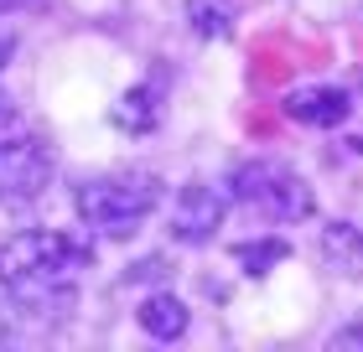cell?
I'll return each instance as SVG.
<instances>
[{
	"mask_svg": "<svg viewBox=\"0 0 363 352\" xmlns=\"http://www.w3.org/2000/svg\"><path fill=\"white\" fill-rule=\"evenodd\" d=\"M322 254H327L333 270L363 280V228H353V223H327L322 228Z\"/></svg>",
	"mask_w": 363,
	"mask_h": 352,
	"instance_id": "ba28073f",
	"label": "cell"
},
{
	"mask_svg": "<svg viewBox=\"0 0 363 352\" xmlns=\"http://www.w3.org/2000/svg\"><path fill=\"white\" fill-rule=\"evenodd\" d=\"M156 120H161L156 89H130L120 104H114V125L130 130V135H145V130H156Z\"/></svg>",
	"mask_w": 363,
	"mask_h": 352,
	"instance_id": "9c48e42d",
	"label": "cell"
},
{
	"mask_svg": "<svg viewBox=\"0 0 363 352\" xmlns=\"http://www.w3.org/2000/svg\"><path fill=\"white\" fill-rule=\"evenodd\" d=\"M0 120H6V104H0Z\"/></svg>",
	"mask_w": 363,
	"mask_h": 352,
	"instance_id": "2e32d148",
	"label": "cell"
},
{
	"mask_svg": "<svg viewBox=\"0 0 363 352\" xmlns=\"http://www.w3.org/2000/svg\"><path fill=\"white\" fill-rule=\"evenodd\" d=\"M187 21L203 42H223L234 31V11H228V0H187Z\"/></svg>",
	"mask_w": 363,
	"mask_h": 352,
	"instance_id": "30bf717a",
	"label": "cell"
},
{
	"mask_svg": "<svg viewBox=\"0 0 363 352\" xmlns=\"http://www.w3.org/2000/svg\"><path fill=\"white\" fill-rule=\"evenodd\" d=\"M234 259L244 264V275H270L275 264L291 259V244L286 239H255V244H239Z\"/></svg>",
	"mask_w": 363,
	"mask_h": 352,
	"instance_id": "8fae6325",
	"label": "cell"
},
{
	"mask_svg": "<svg viewBox=\"0 0 363 352\" xmlns=\"http://www.w3.org/2000/svg\"><path fill=\"white\" fill-rule=\"evenodd\" d=\"M52 181V145L37 135L0 140V203H31Z\"/></svg>",
	"mask_w": 363,
	"mask_h": 352,
	"instance_id": "277c9868",
	"label": "cell"
},
{
	"mask_svg": "<svg viewBox=\"0 0 363 352\" xmlns=\"http://www.w3.org/2000/svg\"><path fill=\"white\" fill-rule=\"evenodd\" d=\"M223 212H228V197L208 181H187L177 197H172V239L177 244H208L213 233L223 228Z\"/></svg>",
	"mask_w": 363,
	"mask_h": 352,
	"instance_id": "5b68a950",
	"label": "cell"
},
{
	"mask_svg": "<svg viewBox=\"0 0 363 352\" xmlns=\"http://www.w3.org/2000/svg\"><path fill=\"white\" fill-rule=\"evenodd\" d=\"M172 270H167V259H140V264H130V270H125V280H167Z\"/></svg>",
	"mask_w": 363,
	"mask_h": 352,
	"instance_id": "7c38bea8",
	"label": "cell"
},
{
	"mask_svg": "<svg viewBox=\"0 0 363 352\" xmlns=\"http://www.w3.org/2000/svg\"><path fill=\"white\" fill-rule=\"evenodd\" d=\"M135 322H140L145 337H156V342H177V337H187L192 311L182 306V300H177L172 290H156V295H145V300H140Z\"/></svg>",
	"mask_w": 363,
	"mask_h": 352,
	"instance_id": "52a82bcc",
	"label": "cell"
},
{
	"mask_svg": "<svg viewBox=\"0 0 363 352\" xmlns=\"http://www.w3.org/2000/svg\"><path fill=\"white\" fill-rule=\"evenodd\" d=\"M31 6H42V0H0V16H11V11H31Z\"/></svg>",
	"mask_w": 363,
	"mask_h": 352,
	"instance_id": "5bb4252c",
	"label": "cell"
},
{
	"mask_svg": "<svg viewBox=\"0 0 363 352\" xmlns=\"http://www.w3.org/2000/svg\"><path fill=\"white\" fill-rule=\"evenodd\" d=\"M228 187H234L239 203H255L265 217H275V223H301V217L317 212L311 187L280 161H244Z\"/></svg>",
	"mask_w": 363,
	"mask_h": 352,
	"instance_id": "3957f363",
	"label": "cell"
},
{
	"mask_svg": "<svg viewBox=\"0 0 363 352\" xmlns=\"http://www.w3.org/2000/svg\"><path fill=\"white\" fill-rule=\"evenodd\" d=\"M0 337H6V311H0Z\"/></svg>",
	"mask_w": 363,
	"mask_h": 352,
	"instance_id": "9a60e30c",
	"label": "cell"
},
{
	"mask_svg": "<svg viewBox=\"0 0 363 352\" xmlns=\"http://www.w3.org/2000/svg\"><path fill=\"white\" fill-rule=\"evenodd\" d=\"M358 83H363V73H358Z\"/></svg>",
	"mask_w": 363,
	"mask_h": 352,
	"instance_id": "e0dca14e",
	"label": "cell"
},
{
	"mask_svg": "<svg viewBox=\"0 0 363 352\" xmlns=\"http://www.w3.org/2000/svg\"><path fill=\"white\" fill-rule=\"evenodd\" d=\"M333 347H363V327H348V331H337Z\"/></svg>",
	"mask_w": 363,
	"mask_h": 352,
	"instance_id": "4fadbf2b",
	"label": "cell"
},
{
	"mask_svg": "<svg viewBox=\"0 0 363 352\" xmlns=\"http://www.w3.org/2000/svg\"><path fill=\"white\" fill-rule=\"evenodd\" d=\"M286 114H291L296 125H311V130H337V125L353 114V98H348V89L311 83V89L286 93Z\"/></svg>",
	"mask_w": 363,
	"mask_h": 352,
	"instance_id": "8992f818",
	"label": "cell"
},
{
	"mask_svg": "<svg viewBox=\"0 0 363 352\" xmlns=\"http://www.w3.org/2000/svg\"><path fill=\"white\" fill-rule=\"evenodd\" d=\"M94 264V249L68 233H16L0 244V285L31 316H62L73 306V275Z\"/></svg>",
	"mask_w": 363,
	"mask_h": 352,
	"instance_id": "6da1fadb",
	"label": "cell"
},
{
	"mask_svg": "<svg viewBox=\"0 0 363 352\" xmlns=\"http://www.w3.org/2000/svg\"><path fill=\"white\" fill-rule=\"evenodd\" d=\"M73 208H78V217H84L89 228L125 239V233H135L145 217L161 208V181H156L151 171H114V176H94V181H84V187H78Z\"/></svg>",
	"mask_w": 363,
	"mask_h": 352,
	"instance_id": "7a4b0ae2",
	"label": "cell"
}]
</instances>
